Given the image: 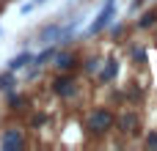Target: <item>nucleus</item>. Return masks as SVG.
Wrapping results in <instances>:
<instances>
[{
	"instance_id": "1",
	"label": "nucleus",
	"mask_w": 157,
	"mask_h": 151,
	"mask_svg": "<svg viewBox=\"0 0 157 151\" xmlns=\"http://www.w3.org/2000/svg\"><path fill=\"white\" fill-rule=\"evenodd\" d=\"M113 124H116V118H113V113H110L108 107H97V110L88 116V129H91L94 135H105V132H110Z\"/></svg>"
},
{
	"instance_id": "9",
	"label": "nucleus",
	"mask_w": 157,
	"mask_h": 151,
	"mask_svg": "<svg viewBox=\"0 0 157 151\" xmlns=\"http://www.w3.org/2000/svg\"><path fill=\"white\" fill-rule=\"evenodd\" d=\"M52 58H55V47H47L44 52L33 55V63H36V66H44V63H47V61H52Z\"/></svg>"
},
{
	"instance_id": "6",
	"label": "nucleus",
	"mask_w": 157,
	"mask_h": 151,
	"mask_svg": "<svg viewBox=\"0 0 157 151\" xmlns=\"http://www.w3.org/2000/svg\"><path fill=\"white\" fill-rule=\"evenodd\" d=\"M75 63H77V58H75L72 52H61V55H55V63H52V66H55L58 72H66V69H72Z\"/></svg>"
},
{
	"instance_id": "14",
	"label": "nucleus",
	"mask_w": 157,
	"mask_h": 151,
	"mask_svg": "<svg viewBox=\"0 0 157 151\" xmlns=\"http://www.w3.org/2000/svg\"><path fill=\"white\" fill-rule=\"evenodd\" d=\"M146 146H149V149H157V132H152V135L146 138Z\"/></svg>"
},
{
	"instance_id": "2",
	"label": "nucleus",
	"mask_w": 157,
	"mask_h": 151,
	"mask_svg": "<svg viewBox=\"0 0 157 151\" xmlns=\"http://www.w3.org/2000/svg\"><path fill=\"white\" fill-rule=\"evenodd\" d=\"M25 146V135H22V129H17V127H11V129H3V135H0V149L3 151H17Z\"/></svg>"
},
{
	"instance_id": "5",
	"label": "nucleus",
	"mask_w": 157,
	"mask_h": 151,
	"mask_svg": "<svg viewBox=\"0 0 157 151\" xmlns=\"http://www.w3.org/2000/svg\"><path fill=\"white\" fill-rule=\"evenodd\" d=\"M116 74H119V61H116V58H108V61H105V69L99 72V80H102V83H110Z\"/></svg>"
},
{
	"instance_id": "15",
	"label": "nucleus",
	"mask_w": 157,
	"mask_h": 151,
	"mask_svg": "<svg viewBox=\"0 0 157 151\" xmlns=\"http://www.w3.org/2000/svg\"><path fill=\"white\" fill-rule=\"evenodd\" d=\"M55 33H58V25H52V28H44V33H41V36H44V39H50V36H55Z\"/></svg>"
},
{
	"instance_id": "3",
	"label": "nucleus",
	"mask_w": 157,
	"mask_h": 151,
	"mask_svg": "<svg viewBox=\"0 0 157 151\" xmlns=\"http://www.w3.org/2000/svg\"><path fill=\"white\" fill-rule=\"evenodd\" d=\"M75 91H77V83H75L69 74H61V77L52 80V94H55V96L69 99V96H75Z\"/></svg>"
},
{
	"instance_id": "7",
	"label": "nucleus",
	"mask_w": 157,
	"mask_h": 151,
	"mask_svg": "<svg viewBox=\"0 0 157 151\" xmlns=\"http://www.w3.org/2000/svg\"><path fill=\"white\" fill-rule=\"evenodd\" d=\"M121 132H124V135H132V132H138V116H135V113H127V116H121Z\"/></svg>"
},
{
	"instance_id": "11",
	"label": "nucleus",
	"mask_w": 157,
	"mask_h": 151,
	"mask_svg": "<svg viewBox=\"0 0 157 151\" xmlns=\"http://www.w3.org/2000/svg\"><path fill=\"white\" fill-rule=\"evenodd\" d=\"M11 85H14V74L8 72V74H0V91H11Z\"/></svg>"
},
{
	"instance_id": "13",
	"label": "nucleus",
	"mask_w": 157,
	"mask_h": 151,
	"mask_svg": "<svg viewBox=\"0 0 157 151\" xmlns=\"http://www.w3.org/2000/svg\"><path fill=\"white\" fill-rule=\"evenodd\" d=\"M86 72H91V74L99 72V58H88V61H86Z\"/></svg>"
},
{
	"instance_id": "12",
	"label": "nucleus",
	"mask_w": 157,
	"mask_h": 151,
	"mask_svg": "<svg viewBox=\"0 0 157 151\" xmlns=\"http://www.w3.org/2000/svg\"><path fill=\"white\" fill-rule=\"evenodd\" d=\"M132 61H135V63H144V61H146L144 47H132Z\"/></svg>"
},
{
	"instance_id": "10",
	"label": "nucleus",
	"mask_w": 157,
	"mask_h": 151,
	"mask_svg": "<svg viewBox=\"0 0 157 151\" xmlns=\"http://www.w3.org/2000/svg\"><path fill=\"white\" fill-rule=\"evenodd\" d=\"M155 22H157V14H155V11H146V14L138 19V28H141V30H146V28H152Z\"/></svg>"
},
{
	"instance_id": "8",
	"label": "nucleus",
	"mask_w": 157,
	"mask_h": 151,
	"mask_svg": "<svg viewBox=\"0 0 157 151\" xmlns=\"http://www.w3.org/2000/svg\"><path fill=\"white\" fill-rule=\"evenodd\" d=\"M28 63H33V55H30V52H19L17 58H11L8 72H17V69H22V66H28Z\"/></svg>"
},
{
	"instance_id": "4",
	"label": "nucleus",
	"mask_w": 157,
	"mask_h": 151,
	"mask_svg": "<svg viewBox=\"0 0 157 151\" xmlns=\"http://www.w3.org/2000/svg\"><path fill=\"white\" fill-rule=\"evenodd\" d=\"M113 14H116V3H113V0H105L102 11L97 14V19H94V22H91V28H88V33H91V36H94V33H99V30L113 19Z\"/></svg>"
}]
</instances>
